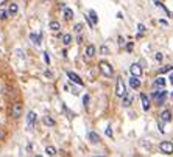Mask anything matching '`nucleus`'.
Returning <instances> with one entry per match:
<instances>
[{
	"instance_id": "393cba45",
	"label": "nucleus",
	"mask_w": 173,
	"mask_h": 157,
	"mask_svg": "<svg viewBox=\"0 0 173 157\" xmlns=\"http://www.w3.org/2000/svg\"><path fill=\"white\" fill-rule=\"evenodd\" d=\"M170 70H173V65H165V67L159 69V75H162V73H167V72H170Z\"/></svg>"
},
{
	"instance_id": "ddd939ff",
	"label": "nucleus",
	"mask_w": 173,
	"mask_h": 157,
	"mask_svg": "<svg viewBox=\"0 0 173 157\" xmlns=\"http://www.w3.org/2000/svg\"><path fill=\"white\" fill-rule=\"evenodd\" d=\"M87 139H89V142H91V143H94V145H97L98 142H100V137H98V134H97V132H94V131H91V132L87 134Z\"/></svg>"
},
{
	"instance_id": "9b49d317",
	"label": "nucleus",
	"mask_w": 173,
	"mask_h": 157,
	"mask_svg": "<svg viewBox=\"0 0 173 157\" xmlns=\"http://www.w3.org/2000/svg\"><path fill=\"white\" fill-rule=\"evenodd\" d=\"M130 86H131V89H139L140 87V80H139V76H131L130 78Z\"/></svg>"
},
{
	"instance_id": "4be33fe9",
	"label": "nucleus",
	"mask_w": 173,
	"mask_h": 157,
	"mask_svg": "<svg viewBox=\"0 0 173 157\" xmlns=\"http://www.w3.org/2000/svg\"><path fill=\"white\" fill-rule=\"evenodd\" d=\"M89 17H91V20H92V23H94V25H97V23H98V16H97V13H95L94 10H91V11H89Z\"/></svg>"
},
{
	"instance_id": "423d86ee",
	"label": "nucleus",
	"mask_w": 173,
	"mask_h": 157,
	"mask_svg": "<svg viewBox=\"0 0 173 157\" xmlns=\"http://www.w3.org/2000/svg\"><path fill=\"white\" fill-rule=\"evenodd\" d=\"M130 72H131V75L133 76H142V67H140V64H137V62H134V64H131V67H130Z\"/></svg>"
},
{
	"instance_id": "4468645a",
	"label": "nucleus",
	"mask_w": 173,
	"mask_h": 157,
	"mask_svg": "<svg viewBox=\"0 0 173 157\" xmlns=\"http://www.w3.org/2000/svg\"><path fill=\"white\" fill-rule=\"evenodd\" d=\"M62 10H64V19H66V20H72V19H73V11H72L70 8L64 6V5H62Z\"/></svg>"
},
{
	"instance_id": "c756f323",
	"label": "nucleus",
	"mask_w": 173,
	"mask_h": 157,
	"mask_svg": "<svg viewBox=\"0 0 173 157\" xmlns=\"http://www.w3.org/2000/svg\"><path fill=\"white\" fill-rule=\"evenodd\" d=\"M44 75H45V76L48 78V80H52V78H53V73H52V72H48V70H47V72H45Z\"/></svg>"
},
{
	"instance_id": "2eb2a0df",
	"label": "nucleus",
	"mask_w": 173,
	"mask_h": 157,
	"mask_svg": "<svg viewBox=\"0 0 173 157\" xmlns=\"http://www.w3.org/2000/svg\"><path fill=\"white\" fill-rule=\"evenodd\" d=\"M48 28H50L52 31H59V30H61V25H59V22L52 20L50 23H48Z\"/></svg>"
},
{
	"instance_id": "f03ea898",
	"label": "nucleus",
	"mask_w": 173,
	"mask_h": 157,
	"mask_svg": "<svg viewBox=\"0 0 173 157\" xmlns=\"http://www.w3.org/2000/svg\"><path fill=\"white\" fill-rule=\"evenodd\" d=\"M22 114H23V104L20 101L13 103V106H11V117L13 118H19Z\"/></svg>"
},
{
	"instance_id": "a878e982",
	"label": "nucleus",
	"mask_w": 173,
	"mask_h": 157,
	"mask_svg": "<svg viewBox=\"0 0 173 157\" xmlns=\"http://www.w3.org/2000/svg\"><path fill=\"white\" fill-rule=\"evenodd\" d=\"M100 53H102V55H109V48H108L106 45H102V47H100Z\"/></svg>"
},
{
	"instance_id": "f8f14e48",
	"label": "nucleus",
	"mask_w": 173,
	"mask_h": 157,
	"mask_svg": "<svg viewBox=\"0 0 173 157\" xmlns=\"http://www.w3.org/2000/svg\"><path fill=\"white\" fill-rule=\"evenodd\" d=\"M123 100V106H125V108H130L131 106V103H133V93H125V96H123L122 98Z\"/></svg>"
},
{
	"instance_id": "f704fd0d",
	"label": "nucleus",
	"mask_w": 173,
	"mask_h": 157,
	"mask_svg": "<svg viewBox=\"0 0 173 157\" xmlns=\"http://www.w3.org/2000/svg\"><path fill=\"white\" fill-rule=\"evenodd\" d=\"M123 44H125V39L120 36V37H119V45H123Z\"/></svg>"
},
{
	"instance_id": "39448f33",
	"label": "nucleus",
	"mask_w": 173,
	"mask_h": 157,
	"mask_svg": "<svg viewBox=\"0 0 173 157\" xmlns=\"http://www.w3.org/2000/svg\"><path fill=\"white\" fill-rule=\"evenodd\" d=\"M165 96H167V92L164 90V87H162V90H161V92H159V90H156V92L153 93V98L156 100V103H158V104H164Z\"/></svg>"
},
{
	"instance_id": "c9c22d12",
	"label": "nucleus",
	"mask_w": 173,
	"mask_h": 157,
	"mask_svg": "<svg viewBox=\"0 0 173 157\" xmlns=\"http://www.w3.org/2000/svg\"><path fill=\"white\" fill-rule=\"evenodd\" d=\"M5 3H8V0H0V8L5 6Z\"/></svg>"
},
{
	"instance_id": "20e7f679",
	"label": "nucleus",
	"mask_w": 173,
	"mask_h": 157,
	"mask_svg": "<svg viewBox=\"0 0 173 157\" xmlns=\"http://www.w3.org/2000/svg\"><path fill=\"white\" fill-rule=\"evenodd\" d=\"M159 149H161L164 154H168V155H170V154H173V143L165 140V142H162V143L159 145Z\"/></svg>"
},
{
	"instance_id": "1a4fd4ad",
	"label": "nucleus",
	"mask_w": 173,
	"mask_h": 157,
	"mask_svg": "<svg viewBox=\"0 0 173 157\" xmlns=\"http://www.w3.org/2000/svg\"><path fill=\"white\" fill-rule=\"evenodd\" d=\"M95 45H87V48H86V51H84V56L87 58V59H92L94 56H95Z\"/></svg>"
},
{
	"instance_id": "72a5a7b5",
	"label": "nucleus",
	"mask_w": 173,
	"mask_h": 157,
	"mask_svg": "<svg viewBox=\"0 0 173 157\" xmlns=\"http://www.w3.org/2000/svg\"><path fill=\"white\" fill-rule=\"evenodd\" d=\"M44 59H45V62H47V64H50V58H48V55H47V53H44Z\"/></svg>"
},
{
	"instance_id": "b1692460",
	"label": "nucleus",
	"mask_w": 173,
	"mask_h": 157,
	"mask_svg": "<svg viewBox=\"0 0 173 157\" xmlns=\"http://www.w3.org/2000/svg\"><path fill=\"white\" fill-rule=\"evenodd\" d=\"M8 16H10V11H6V10H3V8H0V20H5Z\"/></svg>"
},
{
	"instance_id": "6e6552de",
	"label": "nucleus",
	"mask_w": 173,
	"mask_h": 157,
	"mask_svg": "<svg viewBox=\"0 0 173 157\" xmlns=\"http://www.w3.org/2000/svg\"><path fill=\"white\" fill-rule=\"evenodd\" d=\"M67 76L70 78V81H73V83H77V84H80V86H83L84 83H83V80L77 75V73H73V72H67Z\"/></svg>"
},
{
	"instance_id": "dca6fc26",
	"label": "nucleus",
	"mask_w": 173,
	"mask_h": 157,
	"mask_svg": "<svg viewBox=\"0 0 173 157\" xmlns=\"http://www.w3.org/2000/svg\"><path fill=\"white\" fill-rule=\"evenodd\" d=\"M161 120L165 121V123L171 121V112H170V111H164V112L161 114Z\"/></svg>"
},
{
	"instance_id": "f3484780",
	"label": "nucleus",
	"mask_w": 173,
	"mask_h": 157,
	"mask_svg": "<svg viewBox=\"0 0 173 157\" xmlns=\"http://www.w3.org/2000/svg\"><path fill=\"white\" fill-rule=\"evenodd\" d=\"M30 39L33 41V44H34V45H39V44H41L42 36H41V34H36V33H31V34H30Z\"/></svg>"
},
{
	"instance_id": "cd10ccee",
	"label": "nucleus",
	"mask_w": 173,
	"mask_h": 157,
	"mask_svg": "<svg viewBox=\"0 0 173 157\" xmlns=\"http://www.w3.org/2000/svg\"><path fill=\"white\" fill-rule=\"evenodd\" d=\"M137 30H139V36H142V33L145 31V27H143L142 23H139V25H137Z\"/></svg>"
},
{
	"instance_id": "e433bc0d",
	"label": "nucleus",
	"mask_w": 173,
	"mask_h": 157,
	"mask_svg": "<svg viewBox=\"0 0 173 157\" xmlns=\"http://www.w3.org/2000/svg\"><path fill=\"white\" fill-rule=\"evenodd\" d=\"M168 78H170V83H171V84H173V72H171V73H170V76H168Z\"/></svg>"
},
{
	"instance_id": "bb28decb",
	"label": "nucleus",
	"mask_w": 173,
	"mask_h": 157,
	"mask_svg": "<svg viewBox=\"0 0 173 157\" xmlns=\"http://www.w3.org/2000/svg\"><path fill=\"white\" fill-rule=\"evenodd\" d=\"M73 30H75V33H81V31H83V23H77Z\"/></svg>"
},
{
	"instance_id": "2f4dec72",
	"label": "nucleus",
	"mask_w": 173,
	"mask_h": 157,
	"mask_svg": "<svg viewBox=\"0 0 173 157\" xmlns=\"http://www.w3.org/2000/svg\"><path fill=\"white\" fill-rule=\"evenodd\" d=\"M127 50H128V51H133V42H128V45H127Z\"/></svg>"
},
{
	"instance_id": "f257e3e1",
	"label": "nucleus",
	"mask_w": 173,
	"mask_h": 157,
	"mask_svg": "<svg viewBox=\"0 0 173 157\" xmlns=\"http://www.w3.org/2000/svg\"><path fill=\"white\" fill-rule=\"evenodd\" d=\"M98 69H100V72H102L106 78H111V76L114 75V70H112L111 64L106 62V61H100V62H98Z\"/></svg>"
},
{
	"instance_id": "0eeeda50",
	"label": "nucleus",
	"mask_w": 173,
	"mask_h": 157,
	"mask_svg": "<svg viewBox=\"0 0 173 157\" xmlns=\"http://www.w3.org/2000/svg\"><path fill=\"white\" fill-rule=\"evenodd\" d=\"M34 123H36V112L30 111L28 115H27V126H28V129H33L34 128Z\"/></svg>"
},
{
	"instance_id": "c85d7f7f",
	"label": "nucleus",
	"mask_w": 173,
	"mask_h": 157,
	"mask_svg": "<svg viewBox=\"0 0 173 157\" xmlns=\"http://www.w3.org/2000/svg\"><path fill=\"white\" fill-rule=\"evenodd\" d=\"M83 104H84V106H87V104H89V95L83 96Z\"/></svg>"
},
{
	"instance_id": "a211bd4d",
	"label": "nucleus",
	"mask_w": 173,
	"mask_h": 157,
	"mask_svg": "<svg viewBox=\"0 0 173 157\" xmlns=\"http://www.w3.org/2000/svg\"><path fill=\"white\" fill-rule=\"evenodd\" d=\"M44 124H45V126H55L56 121H55L50 115H45V117H44Z\"/></svg>"
},
{
	"instance_id": "473e14b6",
	"label": "nucleus",
	"mask_w": 173,
	"mask_h": 157,
	"mask_svg": "<svg viewBox=\"0 0 173 157\" xmlns=\"http://www.w3.org/2000/svg\"><path fill=\"white\" fill-rule=\"evenodd\" d=\"M162 53H156V61H162Z\"/></svg>"
},
{
	"instance_id": "4c0bfd02",
	"label": "nucleus",
	"mask_w": 173,
	"mask_h": 157,
	"mask_svg": "<svg viewBox=\"0 0 173 157\" xmlns=\"http://www.w3.org/2000/svg\"><path fill=\"white\" fill-rule=\"evenodd\" d=\"M0 137H3V134H2V132H0Z\"/></svg>"
},
{
	"instance_id": "58836bf2",
	"label": "nucleus",
	"mask_w": 173,
	"mask_h": 157,
	"mask_svg": "<svg viewBox=\"0 0 173 157\" xmlns=\"http://www.w3.org/2000/svg\"><path fill=\"white\" fill-rule=\"evenodd\" d=\"M171 98H173V92H171Z\"/></svg>"
},
{
	"instance_id": "5701e85b",
	"label": "nucleus",
	"mask_w": 173,
	"mask_h": 157,
	"mask_svg": "<svg viewBox=\"0 0 173 157\" xmlns=\"http://www.w3.org/2000/svg\"><path fill=\"white\" fill-rule=\"evenodd\" d=\"M70 42H72V34L66 33V34L62 36V44H64V45H70Z\"/></svg>"
},
{
	"instance_id": "6ab92c4d",
	"label": "nucleus",
	"mask_w": 173,
	"mask_h": 157,
	"mask_svg": "<svg viewBox=\"0 0 173 157\" xmlns=\"http://www.w3.org/2000/svg\"><path fill=\"white\" fill-rule=\"evenodd\" d=\"M164 86H165V78H162V76L156 78V80H155V87H161L162 89Z\"/></svg>"
},
{
	"instance_id": "412c9836",
	"label": "nucleus",
	"mask_w": 173,
	"mask_h": 157,
	"mask_svg": "<svg viewBox=\"0 0 173 157\" xmlns=\"http://www.w3.org/2000/svg\"><path fill=\"white\" fill-rule=\"evenodd\" d=\"M8 11H10V16H14V14H17V11H19V6H17V3H11V5H10V8H8Z\"/></svg>"
},
{
	"instance_id": "9d476101",
	"label": "nucleus",
	"mask_w": 173,
	"mask_h": 157,
	"mask_svg": "<svg viewBox=\"0 0 173 157\" xmlns=\"http://www.w3.org/2000/svg\"><path fill=\"white\" fill-rule=\"evenodd\" d=\"M140 101H142L143 111H148V109H150V100H148V96H147L145 93H140Z\"/></svg>"
},
{
	"instance_id": "7ed1b4c3",
	"label": "nucleus",
	"mask_w": 173,
	"mask_h": 157,
	"mask_svg": "<svg viewBox=\"0 0 173 157\" xmlns=\"http://www.w3.org/2000/svg\"><path fill=\"white\" fill-rule=\"evenodd\" d=\"M127 93V87L125 83H123V78H117V84H115V95L119 98H123Z\"/></svg>"
},
{
	"instance_id": "aec40b11",
	"label": "nucleus",
	"mask_w": 173,
	"mask_h": 157,
	"mask_svg": "<svg viewBox=\"0 0 173 157\" xmlns=\"http://www.w3.org/2000/svg\"><path fill=\"white\" fill-rule=\"evenodd\" d=\"M45 154L53 157V155H56V154H58V151H56V148H55V146H47V148H45Z\"/></svg>"
},
{
	"instance_id": "7c9ffc66",
	"label": "nucleus",
	"mask_w": 173,
	"mask_h": 157,
	"mask_svg": "<svg viewBox=\"0 0 173 157\" xmlns=\"http://www.w3.org/2000/svg\"><path fill=\"white\" fill-rule=\"evenodd\" d=\"M106 135H108V137H112V129H111V128L106 129Z\"/></svg>"
}]
</instances>
